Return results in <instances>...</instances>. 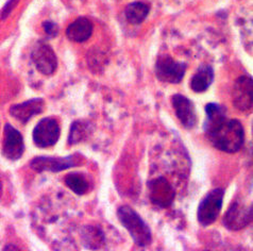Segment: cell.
<instances>
[{
  "mask_svg": "<svg viewBox=\"0 0 253 251\" xmlns=\"http://www.w3.org/2000/svg\"><path fill=\"white\" fill-rule=\"evenodd\" d=\"M93 30L94 26L88 18L79 17L68 26L66 36L70 41L76 42V43H83L92 37Z\"/></svg>",
  "mask_w": 253,
  "mask_h": 251,
  "instance_id": "15",
  "label": "cell"
},
{
  "mask_svg": "<svg viewBox=\"0 0 253 251\" xmlns=\"http://www.w3.org/2000/svg\"><path fill=\"white\" fill-rule=\"evenodd\" d=\"M24 151L25 144L23 135L13 126L6 124L4 126V139L2 146L3 156L12 161H16L22 158Z\"/></svg>",
  "mask_w": 253,
  "mask_h": 251,
  "instance_id": "10",
  "label": "cell"
},
{
  "mask_svg": "<svg viewBox=\"0 0 253 251\" xmlns=\"http://www.w3.org/2000/svg\"><path fill=\"white\" fill-rule=\"evenodd\" d=\"M117 217L136 245L142 247L150 245L152 241L150 228L135 210L129 206H123L117 210Z\"/></svg>",
  "mask_w": 253,
  "mask_h": 251,
  "instance_id": "2",
  "label": "cell"
},
{
  "mask_svg": "<svg viewBox=\"0 0 253 251\" xmlns=\"http://www.w3.org/2000/svg\"><path fill=\"white\" fill-rule=\"evenodd\" d=\"M252 78L242 76L233 86V104L242 112H251L252 110Z\"/></svg>",
  "mask_w": 253,
  "mask_h": 251,
  "instance_id": "11",
  "label": "cell"
},
{
  "mask_svg": "<svg viewBox=\"0 0 253 251\" xmlns=\"http://www.w3.org/2000/svg\"><path fill=\"white\" fill-rule=\"evenodd\" d=\"M148 193L152 204L163 209L169 208L172 205L175 196L171 184L163 177L149 181Z\"/></svg>",
  "mask_w": 253,
  "mask_h": 251,
  "instance_id": "8",
  "label": "cell"
},
{
  "mask_svg": "<svg viewBox=\"0 0 253 251\" xmlns=\"http://www.w3.org/2000/svg\"><path fill=\"white\" fill-rule=\"evenodd\" d=\"M59 123L51 117L43 118L33 130V141L40 148H47L57 144L60 138Z\"/></svg>",
  "mask_w": 253,
  "mask_h": 251,
  "instance_id": "6",
  "label": "cell"
},
{
  "mask_svg": "<svg viewBox=\"0 0 253 251\" xmlns=\"http://www.w3.org/2000/svg\"><path fill=\"white\" fill-rule=\"evenodd\" d=\"M224 192L222 188H214L201 200L197 218L202 226H210L217 219L222 208Z\"/></svg>",
  "mask_w": 253,
  "mask_h": 251,
  "instance_id": "3",
  "label": "cell"
},
{
  "mask_svg": "<svg viewBox=\"0 0 253 251\" xmlns=\"http://www.w3.org/2000/svg\"><path fill=\"white\" fill-rule=\"evenodd\" d=\"M171 103L175 115L185 129H193L197 124V115L194 103L187 97L175 94L171 97Z\"/></svg>",
  "mask_w": 253,
  "mask_h": 251,
  "instance_id": "12",
  "label": "cell"
},
{
  "mask_svg": "<svg viewBox=\"0 0 253 251\" xmlns=\"http://www.w3.org/2000/svg\"><path fill=\"white\" fill-rule=\"evenodd\" d=\"M82 245L89 250L100 249L105 243L102 230L95 226H85L80 230Z\"/></svg>",
  "mask_w": 253,
  "mask_h": 251,
  "instance_id": "16",
  "label": "cell"
},
{
  "mask_svg": "<svg viewBox=\"0 0 253 251\" xmlns=\"http://www.w3.org/2000/svg\"><path fill=\"white\" fill-rule=\"evenodd\" d=\"M0 194H1V183H0Z\"/></svg>",
  "mask_w": 253,
  "mask_h": 251,
  "instance_id": "24",
  "label": "cell"
},
{
  "mask_svg": "<svg viewBox=\"0 0 253 251\" xmlns=\"http://www.w3.org/2000/svg\"><path fill=\"white\" fill-rule=\"evenodd\" d=\"M32 61L43 75H52L58 66V59L52 48L46 43H39L32 51Z\"/></svg>",
  "mask_w": 253,
  "mask_h": 251,
  "instance_id": "9",
  "label": "cell"
},
{
  "mask_svg": "<svg viewBox=\"0 0 253 251\" xmlns=\"http://www.w3.org/2000/svg\"><path fill=\"white\" fill-rule=\"evenodd\" d=\"M208 137L215 148L233 153L242 148L245 132L243 125L237 120H227Z\"/></svg>",
  "mask_w": 253,
  "mask_h": 251,
  "instance_id": "1",
  "label": "cell"
},
{
  "mask_svg": "<svg viewBox=\"0 0 253 251\" xmlns=\"http://www.w3.org/2000/svg\"><path fill=\"white\" fill-rule=\"evenodd\" d=\"M44 29H45L46 33L49 34L50 37H55L58 34V31H59L58 26L55 25L54 23H51V22H45L44 23Z\"/></svg>",
  "mask_w": 253,
  "mask_h": 251,
  "instance_id": "21",
  "label": "cell"
},
{
  "mask_svg": "<svg viewBox=\"0 0 253 251\" xmlns=\"http://www.w3.org/2000/svg\"><path fill=\"white\" fill-rule=\"evenodd\" d=\"M83 163L82 157L79 155L67 156L64 158H53V157H38L33 159L30 166L31 168L38 172L51 171L59 172L72 167L79 166Z\"/></svg>",
  "mask_w": 253,
  "mask_h": 251,
  "instance_id": "5",
  "label": "cell"
},
{
  "mask_svg": "<svg viewBox=\"0 0 253 251\" xmlns=\"http://www.w3.org/2000/svg\"><path fill=\"white\" fill-rule=\"evenodd\" d=\"M3 251H22L18 247H16L15 245H13V244H9V245H6L3 248Z\"/></svg>",
  "mask_w": 253,
  "mask_h": 251,
  "instance_id": "23",
  "label": "cell"
},
{
  "mask_svg": "<svg viewBox=\"0 0 253 251\" xmlns=\"http://www.w3.org/2000/svg\"><path fill=\"white\" fill-rule=\"evenodd\" d=\"M252 220V206H245L234 201L223 217V225L231 231H238L247 227Z\"/></svg>",
  "mask_w": 253,
  "mask_h": 251,
  "instance_id": "7",
  "label": "cell"
},
{
  "mask_svg": "<svg viewBox=\"0 0 253 251\" xmlns=\"http://www.w3.org/2000/svg\"><path fill=\"white\" fill-rule=\"evenodd\" d=\"M65 184L79 196L86 194L90 186L86 175L82 172H70L65 178Z\"/></svg>",
  "mask_w": 253,
  "mask_h": 251,
  "instance_id": "19",
  "label": "cell"
},
{
  "mask_svg": "<svg viewBox=\"0 0 253 251\" xmlns=\"http://www.w3.org/2000/svg\"><path fill=\"white\" fill-rule=\"evenodd\" d=\"M186 72V64L182 62L174 61L170 55L162 54L156 62L157 78L170 84H177L183 79Z\"/></svg>",
  "mask_w": 253,
  "mask_h": 251,
  "instance_id": "4",
  "label": "cell"
},
{
  "mask_svg": "<svg viewBox=\"0 0 253 251\" xmlns=\"http://www.w3.org/2000/svg\"><path fill=\"white\" fill-rule=\"evenodd\" d=\"M150 8L148 4L142 1H135L130 3L126 9V18L132 25H139L148 16Z\"/></svg>",
  "mask_w": 253,
  "mask_h": 251,
  "instance_id": "18",
  "label": "cell"
},
{
  "mask_svg": "<svg viewBox=\"0 0 253 251\" xmlns=\"http://www.w3.org/2000/svg\"><path fill=\"white\" fill-rule=\"evenodd\" d=\"M214 80V71L210 65H202L193 76L191 87L196 93H203L211 86Z\"/></svg>",
  "mask_w": 253,
  "mask_h": 251,
  "instance_id": "17",
  "label": "cell"
},
{
  "mask_svg": "<svg viewBox=\"0 0 253 251\" xmlns=\"http://www.w3.org/2000/svg\"><path fill=\"white\" fill-rule=\"evenodd\" d=\"M206 121L203 124V129L207 136L214 132L217 128L228 120L226 108L217 103H209L206 106Z\"/></svg>",
  "mask_w": 253,
  "mask_h": 251,
  "instance_id": "14",
  "label": "cell"
},
{
  "mask_svg": "<svg viewBox=\"0 0 253 251\" xmlns=\"http://www.w3.org/2000/svg\"><path fill=\"white\" fill-rule=\"evenodd\" d=\"M17 1H18V0H10L9 3L4 6L3 12H2V17H3V18L9 15V14L11 13V11H12V9L14 8V5L16 4Z\"/></svg>",
  "mask_w": 253,
  "mask_h": 251,
  "instance_id": "22",
  "label": "cell"
},
{
  "mask_svg": "<svg viewBox=\"0 0 253 251\" xmlns=\"http://www.w3.org/2000/svg\"><path fill=\"white\" fill-rule=\"evenodd\" d=\"M88 125L84 122L77 121L72 125V128H70L69 132V137L68 142L70 145H75L82 142L83 139L88 135Z\"/></svg>",
  "mask_w": 253,
  "mask_h": 251,
  "instance_id": "20",
  "label": "cell"
},
{
  "mask_svg": "<svg viewBox=\"0 0 253 251\" xmlns=\"http://www.w3.org/2000/svg\"><path fill=\"white\" fill-rule=\"evenodd\" d=\"M44 106L45 103L43 99H30L23 103H18L11 107L10 114L18 122L26 124L29 122L34 115H38L43 112Z\"/></svg>",
  "mask_w": 253,
  "mask_h": 251,
  "instance_id": "13",
  "label": "cell"
}]
</instances>
